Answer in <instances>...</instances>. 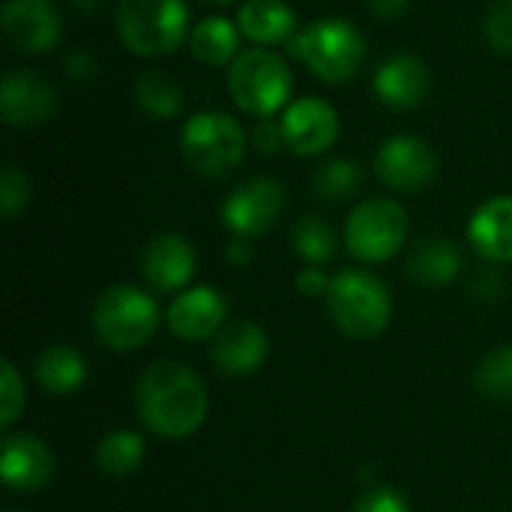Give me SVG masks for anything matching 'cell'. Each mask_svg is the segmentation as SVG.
I'll use <instances>...</instances> for the list:
<instances>
[{
  "instance_id": "30bf717a",
  "label": "cell",
  "mask_w": 512,
  "mask_h": 512,
  "mask_svg": "<svg viewBox=\"0 0 512 512\" xmlns=\"http://www.w3.org/2000/svg\"><path fill=\"white\" fill-rule=\"evenodd\" d=\"M285 207V189L276 177L258 174L240 183L222 204V222L234 237H258L276 225Z\"/></svg>"
},
{
  "instance_id": "ba28073f",
  "label": "cell",
  "mask_w": 512,
  "mask_h": 512,
  "mask_svg": "<svg viewBox=\"0 0 512 512\" xmlns=\"http://www.w3.org/2000/svg\"><path fill=\"white\" fill-rule=\"evenodd\" d=\"M408 228L411 219L399 201L372 198L351 210L345 222V243L354 258L366 264H381L405 246Z\"/></svg>"
},
{
  "instance_id": "cb8c5ba5",
  "label": "cell",
  "mask_w": 512,
  "mask_h": 512,
  "mask_svg": "<svg viewBox=\"0 0 512 512\" xmlns=\"http://www.w3.org/2000/svg\"><path fill=\"white\" fill-rule=\"evenodd\" d=\"M135 102L153 120H174L183 111V87L174 75L150 69L135 78Z\"/></svg>"
},
{
  "instance_id": "7402d4cb",
  "label": "cell",
  "mask_w": 512,
  "mask_h": 512,
  "mask_svg": "<svg viewBox=\"0 0 512 512\" xmlns=\"http://www.w3.org/2000/svg\"><path fill=\"white\" fill-rule=\"evenodd\" d=\"M462 249L447 237H429L414 246L408 258V273L417 285L441 288L450 285L462 273Z\"/></svg>"
},
{
  "instance_id": "4fadbf2b",
  "label": "cell",
  "mask_w": 512,
  "mask_h": 512,
  "mask_svg": "<svg viewBox=\"0 0 512 512\" xmlns=\"http://www.w3.org/2000/svg\"><path fill=\"white\" fill-rule=\"evenodd\" d=\"M285 147L297 156H321L339 141V111L318 99V96H300L288 102V108L279 117Z\"/></svg>"
},
{
  "instance_id": "8992f818",
  "label": "cell",
  "mask_w": 512,
  "mask_h": 512,
  "mask_svg": "<svg viewBox=\"0 0 512 512\" xmlns=\"http://www.w3.org/2000/svg\"><path fill=\"white\" fill-rule=\"evenodd\" d=\"M327 309L336 327L354 339H375L387 330L393 297L384 279L366 270H342L327 291Z\"/></svg>"
},
{
  "instance_id": "f546056e",
  "label": "cell",
  "mask_w": 512,
  "mask_h": 512,
  "mask_svg": "<svg viewBox=\"0 0 512 512\" xmlns=\"http://www.w3.org/2000/svg\"><path fill=\"white\" fill-rule=\"evenodd\" d=\"M483 36L492 51L512 54V0H495L483 18Z\"/></svg>"
},
{
  "instance_id": "2e32d148",
  "label": "cell",
  "mask_w": 512,
  "mask_h": 512,
  "mask_svg": "<svg viewBox=\"0 0 512 512\" xmlns=\"http://www.w3.org/2000/svg\"><path fill=\"white\" fill-rule=\"evenodd\" d=\"M141 270L156 291H177L195 273V249L183 234L162 231L144 246Z\"/></svg>"
},
{
  "instance_id": "7a4b0ae2",
  "label": "cell",
  "mask_w": 512,
  "mask_h": 512,
  "mask_svg": "<svg viewBox=\"0 0 512 512\" xmlns=\"http://www.w3.org/2000/svg\"><path fill=\"white\" fill-rule=\"evenodd\" d=\"M285 48L324 84H345L366 63V36L348 18L336 15L306 24Z\"/></svg>"
},
{
  "instance_id": "e575fe53",
  "label": "cell",
  "mask_w": 512,
  "mask_h": 512,
  "mask_svg": "<svg viewBox=\"0 0 512 512\" xmlns=\"http://www.w3.org/2000/svg\"><path fill=\"white\" fill-rule=\"evenodd\" d=\"M330 282H333V279H327L318 267H306V270L297 273V291H300L303 297H327Z\"/></svg>"
},
{
  "instance_id": "836d02e7",
  "label": "cell",
  "mask_w": 512,
  "mask_h": 512,
  "mask_svg": "<svg viewBox=\"0 0 512 512\" xmlns=\"http://www.w3.org/2000/svg\"><path fill=\"white\" fill-rule=\"evenodd\" d=\"M63 72H66L72 81L87 84V81H93V78L99 75V63H96V57H93L90 51L72 48V51L66 54V60H63Z\"/></svg>"
},
{
  "instance_id": "277c9868",
  "label": "cell",
  "mask_w": 512,
  "mask_h": 512,
  "mask_svg": "<svg viewBox=\"0 0 512 512\" xmlns=\"http://www.w3.org/2000/svg\"><path fill=\"white\" fill-rule=\"evenodd\" d=\"M294 90V75L288 63L273 48H243L228 66V93L243 114L273 117L288 108Z\"/></svg>"
},
{
  "instance_id": "d4e9b609",
  "label": "cell",
  "mask_w": 512,
  "mask_h": 512,
  "mask_svg": "<svg viewBox=\"0 0 512 512\" xmlns=\"http://www.w3.org/2000/svg\"><path fill=\"white\" fill-rule=\"evenodd\" d=\"M144 459V441L141 435L120 429L102 438V444L96 447V465L111 474V477H126L132 474Z\"/></svg>"
},
{
  "instance_id": "e0dca14e",
  "label": "cell",
  "mask_w": 512,
  "mask_h": 512,
  "mask_svg": "<svg viewBox=\"0 0 512 512\" xmlns=\"http://www.w3.org/2000/svg\"><path fill=\"white\" fill-rule=\"evenodd\" d=\"M0 474L12 492H36L51 480L54 456L36 435H12L3 441Z\"/></svg>"
},
{
  "instance_id": "5bb4252c",
  "label": "cell",
  "mask_w": 512,
  "mask_h": 512,
  "mask_svg": "<svg viewBox=\"0 0 512 512\" xmlns=\"http://www.w3.org/2000/svg\"><path fill=\"white\" fill-rule=\"evenodd\" d=\"M429 87H432L429 66L417 54H408V51L390 54L375 69V78H372L375 99L393 111L417 108L429 96Z\"/></svg>"
},
{
  "instance_id": "52a82bcc",
  "label": "cell",
  "mask_w": 512,
  "mask_h": 512,
  "mask_svg": "<svg viewBox=\"0 0 512 512\" xmlns=\"http://www.w3.org/2000/svg\"><path fill=\"white\" fill-rule=\"evenodd\" d=\"M159 324V306L135 285H111L93 309V327L111 351L141 348Z\"/></svg>"
},
{
  "instance_id": "6da1fadb",
  "label": "cell",
  "mask_w": 512,
  "mask_h": 512,
  "mask_svg": "<svg viewBox=\"0 0 512 512\" xmlns=\"http://www.w3.org/2000/svg\"><path fill=\"white\" fill-rule=\"evenodd\" d=\"M207 387L183 363L159 360L138 381V414L150 432L183 441L201 429L207 417Z\"/></svg>"
},
{
  "instance_id": "3957f363",
  "label": "cell",
  "mask_w": 512,
  "mask_h": 512,
  "mask_svg": "<svg viewBox=\"0 0 512 512\" xmlns=\"http://www.w3.org/2000/svg\"><path fill=\"white\" fill-rule=\"evenodd\" d=\"M114 30L129 54L159 60L189 42V9L183 0H117Z\"/></svg>"
},
{
  "instance_id": "9c48e42d",
  "label": "cell",
  "mask_w": 512,
  "mask_h": 512,
  "mask_svg": "<svg viewBox=\"0 0 512 512\" xmlns=\"http://www.w3.org/2000/svg\"><path fill=\"white\" fill-rule=\"evenodd\" d=\"M375 174L393 192H420L438 174V153L420 135H390L375 153Z\"/></svg>"
},
{
  "instance_id": "603a6c76",
  "label": "cell",
  "mask_w": 512,
  "mask_h": 512,
  "mask_svg": "<svg viewBox=\"0 0 512 512\" xmlns=\"http://www.w3.org/2000/svg\"><path fill=\"white\" fill-rule=\"evenodd\" d=\"M84 378H87V366H84L81 354L66 345H54V348L42 351L36 360V381L51 396L75 393L84 384Z\"/></svg>"
},
{
  "instance_id": "9a60e30c",
  "label": "cell",
  "mask_w": 512,
  "mask_h": 512,
  "mask_svg": "<svg viewBox=\"0 0 512 512\" xmlns=\"http://www.w3.org/2000/svg\"><path fill=\"white\" fill-rule=\"evenodd\" d=\"M225 318H228L225 297L207 285L180 291L168 306V327L174 330V336L189 339V342L216 336V330H222Z\"/></svg>"
},
{
  "instance_id": "8fae6325",
  "label": "cell",
  "mask_w": 512,
  "mask_h": 512,
  "mask_svg": "<svg viewBox=\"0 0 512 512\" xmlns=\"http://www.w3.org/2000/svg\"><path fill=\"white\" fill-rule=\"evenodd\" d=\"M0 27L18 54H48L63 36V21L51 0H3Z\"/></svg>"
},
{
  "instance_id": "5b68a950",
  "label": "cell",
  "mask_w": 512,
  "mask_h": 512,
  "mask_svg": "<svg viewBox=\"0 0 512 512\" xmlns=\"http://www.w3.org/2000/svg\"><path fill=\"white\" fill-rule=\"evenodd\" d=\"M246 132L237 117L225 111H198L183 123L180 150L186 165L207 177L222 180L228 177L246 156Z\"/></svg>"
},
{
  "instance_id": "83f0119b",
  "label": "cell",
  "mask_w": 512,
  "mask_h": 512,
  "mask_svg": "<svg viewBox=\"0 0 512 512\" xmlns=\"http://www.w3.org/2000/svg\"><path fill=\"white\" fill-rule=\"evenodd\" d=\"M474 384L495 402H512V345L495 348L480 360Z\"/></svg>"
},
{
  "instance_id": "d590c367",
  "label": "cell",
  "mask_w": 512,
  "mask_h": 512,
  "mask_svg": "<svg viewBox=\"0 0 512 512\" xmlns=\"http://www.w3.org/2000/svg\"><path fill=\"white\" fill-rule=\"evenodd\" d=\"M378 18H399L408 6H411V0H363Z\"/></svg>"
},
{
  "instance_id": "4dcf8cb0",
  "label": "cell",
  "mask_w": 512,
  "mask_h": 512,
  "mask_svg": "<svg viewBox=\"0 0 512 512\" xmlns=\"http://www.w3.org/2000/svg\"><path fill=\"white\" fill-rule=\"evenodd\" d=\"M0 372H3V387H0L3 390L0 393L3 414H0V426L9 429L18 420V414L24 411V381H21V375L15 372V366L9 360H3Z\"/></svg>"
},
{
  "instance_id": "f35d334b",
  "label": "cell",
  "mask_w": 512,
  "mask_h": 512,
  "mask_svg": "<svg viewBox=\"0 0 512 512\" xmlns=\"http://www.w3.org/2000/svg\"><path fill=\"white\" fill-rule=\"evenodd\" d=\"M201 3H213V6H228V3H234V0H201Z\"/></svg>"
},
{
  "instance_id": "d6a6232c",
  "label": "cell",
  "mask_w": 512,
  "mask_h": 512,
  "mask_svg": "<svg viewBox=\"0 0 512 512\" xmlns=\"http://www.w3.org/2000/svg\"><path fill=\"white\" fill-rule=\"evenodd\" d=\"M252 147H255V153H261V156H276L282 147H285V135H282V123L279 120H273V117H261L258 123H255V129H252Z\"/></svg>"
},
{
  "instance_id": "44dd1931",
  "label": "cell",
  "mask_w": 512,
  "mask_h": 512,
  "mask_svg": "<svg viewBox=\"0 0 512 512\" xmlns=\"http://www.w3.org/2000/svg\"><path fill=\"white\" fill-rule=\"evenodd\" d=\"M240 39L243 33L237 21H228L225 15H207L189 30V51L204 66H231L234 57L243 51Z\"/></svg>"
},
{
  "instance_id": "4316f807",
  "label": "cell",
  "mask_w": 512,
  "mask_h": 512,
  "mask_svg": "<svg viewBox=\"0 0 512 512\" xmlns=\"http://www.w3.org/2000/svg\"><path fill=\"white\" fill-rule=\"evenodd\" d=\"M294 249L297 255L309 264V267H318V264H327L336 252V234L333 228L318 219V216H303L297 225H294Z\"/></svg>"
},
{
  "instance_id": "74e56055",
  "label": "cell",
  "mask_w": 512,
  "mask_h": 512,
  "mask_svg": "<svg viewBox=\"0 0 512 512\" xmlns=\"http://www.w3.org/2000/svg\"><path fill=\"white\" fill-rule=\"evenodd\" d=\"M78 12H99L108 0H69Z\"/></svg>"
},
{
  "instance_id": "ac0fdd59",
  "label": "cell",
  "mask_w": 512,
  "mask_h": 512,
  "mask_svg": "<svg viewBox=\"0 0 512 512\" xmlns=\"http://www.w3.org/2000/svg\"><path fill=\"white\" fill-rule=\"evenodd\" d=\"M267 351H270L267 333L255 321H240L216 336L210 357L222 375L246 378L261 369V363L267 360Z\"/></svg>"
},
{
  "instance_id": "1f68e13d",
  "label": "cell",
  "mask_w": 512,
  "mask_h": 512,
  "mask_svg": "<svg viewBox=\"0 0 512 512\" xmlns=\"http://www.w3.org/2000/svg\"><path fill=\"white\" fill-rule=\"evenodd\" d=\"M354 512H411L408 510V501L390 489V486H375L369 492L360 495V501L354 504Z\"/></svg>"
},
{
  "instance_id": "ab89813d",
  "label": "cell",
  "mask_w": 512,
  "mask_h": 512,
  "mask_svg": "<svg viewBox=\"0 0 512 512\" xmlns=\"http://www.w3.org/2000/svg\"><path fill=\"white\" fill-rule=\"evenodd\" d=\"M9 512H18V510H9Z\"/></svg>"
},
{
  "instance_id": "f1b7e54d",
  "label": "cell",
  "mask_w": 512,
  "mask_h": 512,
  "mask_svg": "<svg viewBox=\"0 0 512 512\" xmlns=\"http://www.w3.org/2000/svg\"><path fill=\"white\" fill-rule=\"evenodd\" d=\"M27 201H30V180H27V174L12 168V165H6L3 174H0V213H3V219L6 222L18 219L24 213Z\"/></svg>"
},
{
  "instance_id": "484cf974",
  "label": "cell",
  "mask_w": 512,
  "mask_h": 512,
  "mask_svg": "<svg viewBox=\"0 0 512 512\" xmlns=\"http://www.w3.org/2000/svg\"><path fill=\"white\" fill-rule=\"evenodd\" d=\"M360 186H363V171L354 159H345V156L327 159L312 177V192L321 201H345Z\"/></svg>"
},
{
  "instance_id": "7c38bea8",
  "label": "cell",
  "mask_w": 512,
  "mask_h": 512,
  "mask_svg": "<svg viewBox=\"0 0 512 512\" xmlns=\"http://www.w3.org/2000/svg\"><path fill=\"white\" fill-rule=\"evenodd\" d=\"M57 111L54 84L36 69H9L0 81V117L12 129H36Z\"/></svg>"
},
{
  "instance_id": "d6986e66",
  "label": "cell",
  "mask_w": 512,
  "mask_h": 512,
  "mask_svg": "<svg viewBox=\"0 0 512 512\" xmlns=\"http://www.w3.org/2000/svg\"><path fill=\"white\" fill-rule=\"evenodd\" d=\"M468 240L480 258L492 264H512V195L489 198L474 210Z\"/></svg>"
},
{
  "instance_id": "ffe728a7",
  "label": "cell",
  "mask_w": 512,
  "mask_h": 512,
  "mask_svg": "<svg viewBox=\"0 0 512 512\" xmlns=\"http://www.w3.org/2000/svg\"><path fill=\"white\" fill-rule=\"evenodd\" d=\"M237 27L252 45L270 48L291 42L297 33V15L285 0H243L237 9Z\"/></svg>"
},
{
  "instance_id": "8d00e7d4",
  "label": "cell",
  "mask_w": 512,
  "mask_h": 512,
  "mask_svg": "<svg viewBox=\"0 0 512 512\" xmlns=\"http://www.w3.org/2000/svg\"><path fill=\"white\" fill-rule=\"evenodd\" d=\"M228 261L231 264H249L252 261V243H249V237H234L228 243Z\"/></svg>"
}]
</instances>
